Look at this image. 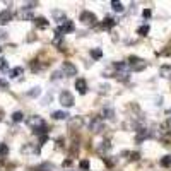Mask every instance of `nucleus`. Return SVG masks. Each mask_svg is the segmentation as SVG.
<instances>
[{"label":"nucleus","instance_id":"obj_1","mask_svg":"<svg viewBox=\"0 0 171 171\" xmlns=\"http://www.w3.org/2000/svg\"><path fill=\"white\" fill-rule=\"evenodd\" d=\"M26 125L33 130V133H34V132H38V130L45 128V127H46V123H45V120H43L41 116L33 115V116H29V118L26 120Z\"/></svg>","mask_w":171,"mask_h":171},{"label":"nucleus","instance_id":"obj_2","mask_svg":"<svg viewBox=\"0 0 171 171\" xmlns=\"http://www.w3.org/2000/svg\"><path fill=\"white\" fill-rule=\"evenodd\" d=\"M79 21L82 23V26H87V28H93L94 24L98 23V17L94 16L91 10H82L81 16H79Z\"/></svg>","mask_w":171,"mask_h":171},{"label":"nucleus","instance_id":"obj_3","mask_svg":"<svg viewBox=\"0 0 171 171\" xmlns=\"http://www.w3.org/2000/svg\"><path fill=\"white\" fill-rule=\"evenodd\" d=\"M127 65H128L130 70H133V72H140V70H144V68H145V62L142 60V58L135 57V55H130L128 57Z\"/></svg>","mask_w":171,"mask_h":171},{"label":"nucleus","instance_id":"obj_4","mask_svg":"<svg viewBox=\"0 0 171 171\" xmlns=\"http://www.w3.org/2000/svg\"><path fill=\"white\" fill-rule=\"evenodd\" d=\"M58 101H60V104L63 108H72L75 104V99L70 94V91H62L60 96H58Z\"/></svg>","mask_w":171,"mask_h":171},{"label":"nucleus","instance_id":"obj_5","mask_svg":"<svg viewBox=\"0 0 171 171\" xmlns=\"http://www.w3.org/2000/svg\"><path fill=\"white\" fill-rule=\"evenodd\" d=\"M84 123H86V120H84V116H79V115H75V116H70L68 118V122H67V125H68V130H81L82 127H84Z\"/></svg>","mask_w":171,"mask_h":171},{"label":"nucleus","instance_id":"obj_6","mask_svg":"<svg viewBox=\"0 0 171 171\" xmlns=\"http://www.w3.org/2000/svg\"><path fill=\"white\" fill-rule=\"evenodd\" d=\"M74 31H75V24L72 23V21L65 19L63 23L55 29V34H62V36H63V33H74Z\"/></svg>","mask_w":171,"mask_h":171},{"label":"nucleus","instance_id":"obj_7","mask_svg":"<svg viewBox=\"0 0 171 171\" xmlns=\"http://www.w3.org/2000/svg\"><path fill=\"white\" fill-rule=\"evenodd\" d=\"M89 130H91L93 133L103 132V130H104V122H103V118H101V116H96V118H93V122L89 123Z\"/></svg>","mask_w":171,"mask_h":171},{"label":"nucleus","instance_id":"obj_8","mask_svg":"<svg viewBox=\"0 0 171 171\" xmlns=\"http://www.w3.org/2000/svg\"><path fill=\"white\" fill-rule=\"evenodd\" d=\"M21 152L23 154H29V156H39V145H36V144H33V142H28V144H24L23 147H21Z\"/></svg>","mask_w":171,"mask_h":171},{"label":"nucleus","instance_id":"obj_9","mask_svg":"<svg viewBox=\"0 0 171 171\" xmlns=\"http://www.w3.org/2000/svg\"><path fill=\"white\" fill-rule=\"evenodd\" d=\"M62 74H65L67 77H74V75H77V67L72 62H63L62 63Z\"/></svg>","mask_w":171,"mask_h":171},{"label":"nucleus","instance_id":"obj_10","mask_svg":"<svg viewBox=\"0 0 171 171\" xmlns=\"http://www.w3.org/2000/svg\"><path fill=\"white\" fill-rule=\"evenodd\" d=\"M12 19H14V14L10 12L9 9L0 10V26H5V24H9Z\"/></svg>","mask_w":171,"mask_h":171},{"label":"nucleus","instance_id":"obj_11","mask_svg":"<svg viewBox=\"0 0 171 171\" xmlns=\"http://www.w3.org/2000/svg\"><path fill=\"white\" fill-rule=\"evenodd\" d=\"M137 132H139V133H137V137H135V142H137V144L144 142L145 139H149V137H151V132H149L147 128H142V127H140Z\"/></svg>","mask_w":171,"mask_h":171},{"label":"nucleus","instance_id":"obj_12","mask_svg":"<svg viewBox=\"0 0 171 171\" xmlns=\"http://www.w3.org/2000/svg\"><path fill=\"white\" fill-rule=\"evenodd\" d=\"M75 89H77L79 94H86L87 93V82L84 79H77L75 81Z\"/></svg>","mask_w":171,"mask_h":171},{"label":"nucleus","instance_id":"obj_13","mask_svg":"<svg viewBox=\"0 0 171 171\" xmlns=\"http://www.w3.org/2000/svg\"><path fill=\"white\" fill-rule=\"evenodd\" d=\"M33 23L36 24V28H39V29H46L50 26V23L48 21H46V17H34V19H33Z\"/></svg>","mask_w":171,"mask_h":171},{"label":"nucleus","instance_id":"obj_14","mask_svg":"<svg viewBox=\"0 0 171 171\" xmlns=\"http://www.w3.org/2000/svg\"><path fill=\"white\" fill-rule=\"evenodd\" d=\"M52 17H53L55 21H58L60 24L63 23L65 19H67V17H65V12H63V10H60V9H53V10H52Z\"/></svg>","mask_w":171,"mask_h":171},{"label":"nucleus","instance_id":"obj_15","mask_svg":"<svg viewBox=\"0 0 171 171\" xmlns=\"http://www.w3.org/2000/svg\"><path fill=\"white\" fill-rule=\"evenodd\" d=\"M101 118L113 120V118H115V110H113L111 106H104V108H103V113H101Z\"/></svg>","mask_w":171,"mask_h":171},{"label":"nucleus","instance_id":"obj_16","mask_svg":"<svg viewBox=\"0 0 171 171\" xmlns=\"http://www.w3.org/2000/svg\"><path fill=\"white\" fill-rule=\"evenodd\" d=\"M31 171H55V166H53L52 163H43V164H39V166H34Z\"/></svg>","mask_w":171,"mask_h":171},{"label":"nucleus","instance_id":"obj_17","mask_svg":"<svg viewBox=\"0 0 171 171\" xmlns=\"http://www.w3.org/2000/svg\"><path fill=\"white\" fill-rule=\"evenodd\" d=\"M115 24H116V19H113V17H104L103 23H101V28L103 29H111V28H115Z\"/></svg>","mask_w":171,"mask_h":171},{"label":"nucleus","instance_id":"obj_18","mask_svg":"<svg viewBox=\"0 0 171 171\" xmlns=\"http://www.w3.org/2000/svg\"><path fill=\"white\" fill-rule=\"evenodd\" d=\"M53 45H55L58 50H62V52H63V50H65L63 36H62V34H55V38H53Z\"/></svg>","mask_w":171,"mask_h":171},{"label":"nucleus","instance_id":"obj_19","mask_svg":"<svg viewBox=\"0 0 171 171\" xmlns=\"http://www.w3.org/2000/svg\"><path fill=\"white\" fill-rule=\"evenodd\" d=\"M29 68H31L33 72H39V70L45 68V65H43L39 60H31V62H29Z\"/></svg>","mask_w":171,"mask_h":171},{"label":"nucleus","instance_id":"obj_20","mask_svg":"<svg viewBox=\"0 0 171 171\" xmlns=\"http://www.w3.org/2000/svg\"><path fill=\"white\" fill-rule=\"evenodd\" d=\"M159 74L164 79H171V65H163V67L159 68Z\"/></svg>","mask_w":171,"mask_h":171},{"label":"nucleus","instance_id":"obj_21","mask_svg":"<svg viewBox=\"0 0 171 171\" xmlns=\"http://www.w3.org/2000/svg\"><path fill=\"white\" fill-rule=\"evenodd\" d=\"M111 145H113V144H111L110 140H103V142L98 145V151H99V152H106V151H110V149H111Z\"/></svg>","mask_w":171,"mask_h":171},{"label":"nucleus","instance_id":"obj_22","mask_svg":"<svg viewBox=\"0 0 171 171\" xmlns=\"http://www.w3.org/2000/svg\"><path fill=\"white\" fill-rule=\"evenodd\" d=\"M19 19L21 21H33V19H34V16H33L29 10H21V12H19Z\"/></svg>","mask_w":171,"mask_h":171},{"label":"nucleus","instance_id":"obj_23","mask_svg":"<svg viewBox=\"0 0 171 171\" xmlns=\"http://www.w3.org/2000/svg\"><path fill=\"white\" fill-rule=\"evenodd\" d=\"M111 9H113L115 12H123L125 7H123V3L118 2V0H111Z\"/></svg>","mask_w":171,"mask_h":171},{"label":"nucleus","instance_id":"obj_24","mask_svg":"<svg viewBox=\"0 0 171 171\" xmlns=\"http://www.w3.org/2000/svg\"><path fill=\"white\" fill-rule=\"evenodd\" d=\"M67 116H70L67 111H53V113H52V118L53 120H65Z\"/></svg>","mask_w":171,"mask_h":171},{"label":"nucleus","instance_id":"obj_25","mask_svg":"<svg viewBox=\"0 0 171 171\" xmlns=\"http://www.w3.org/2000/svg\"><path fill=\"white\" fill-rule=\"evenodd\" d=\"M89 53H91V58H93V60H99V58L103 57V50L101 48H93Z\"/></svg>","mask_w":171,"mask_h":171},{"label":"nucleus","instance_id":"obj_26","mask_svg":"<svg viewBox=\"0 0 171 171\" xmlns=\"http://www.w3.org/2000/svg\"><path fill=\"white\" fill-rule=\"evenodd\" d=\"M23 72H24V68H23V67H16V68H12V70H10V79L21 77V75H23Z\"/></svg>","mask_w":171,"mask_h":171},{"label":"nucleus","instance_id":"obj_27","mask_svg":"<svg viewBox=\"0 0 171 171\" xmlns=\"http://www.w3.org/2000/svg\"><path fill=\"white\" fill-rule=\"evenodd\" d=\"M159 164H161L163 168H169V166H171V156L169 154L168 156H163L161 161H159Z\"/></svg>","mask_w":171,"mask_h":171},{"label":"nucleus","instance_id":"obj_28","mask_svg":"<svg viewBox=\"0 0 171 171\" xmlns=\"http://www.w3.org/2000/svg\"><path fill=\"white\" fill-rule=\"evenodd\" d=\"M39 94H41V87H39V86H36V87H33L31 91H28V96L29 98H38Z\"/></svg>","mask_w":171,"mask_h":171},{"label":"nucleus","instance_id":"obj_29","mask_svg":"<svg viewBox=\"0 0 171 171\" xmlns=\"http://www.w3.org/2000/svg\"><path fill=\"white\" fill-rule=\"evenodd\" d=\"M23 120H24L23 111H14V113H12V122L14 123H19V122H23Z\"/></svg>","mask_w":171,"mask_h":171},{"label":"nucleus","instance_id":"obj_30","mask_svg":"<svg viewBox=\"0 0 171 171\" xmlns=\"http://www.w3.org/2000/svg\"><path fill=\"white\" fill-rule=\"evenodd\" d=\"M7 154H9V145H7L5 142H0V156L5 158Z\"/></svg>","mask_w":171,"mask_h":171},{"label":"nucleus","instance_id":"obj_31","mask_svg":"<svg viewBox=\"0 0 171 171\" xmlns=\"http://www.w3.org/2000/svg\"><path fill=\"white\" fill-rule=\"evenodd\" d=\"M52 98H53V93L50 91V93H48V94H46V96L41 99V106H48V104H50V101H52Z\"/></svg>","mask_w":171,"mask_h":171},{"label":"nucleus","instance_id":"obj_32","mask_svg":"<svg viewBox=\"0 0 171 171\" xmlns=\"http://www.w3.org/2000/svg\"><path fill=\"white\" fill-rule=\"evenodd\" d=\"M147 33H149V26H147V24H144V26H140L139 29H137V34H139V36H147Z\"/></svg>","mask_w":171,"mask_h":171},{"label":"nucleus","instance_id":"obj_33","mask_svg":"<svg viewBox=\"0 0 171 171\" xmlns=\"http://www.w3.org/2000/svg\"><path fill=\"white\" fill-rule=\"evenodd\" d=\"M79 168L82 171H89V159H82V161L79 163Z\"/></svg>","mask_w":171,"mask_h":171},{"label":"nucleus","instance_id":"obj_34","mask_svg":"<svg viewBox=\"0 0 171 171\" xmlns=\"http://www.w3.org/2000/svg\"><path fill=\"white\" fill-rule=\"evenodd\" d=\"M36 5H38V2H26V3H24V7H23V10H29V12H31Z\"/></svg>","mask_w":171,"mask_h":171},{"label":"nucleus","instance_id":"obj_35","mask_svg":"<svg viewBox=\"0 0 171 171\" xmlns=\"http://www.w3.org/2000/svg\"><path fill=\"white\" fill-rule=\"evenodd\" d=\"M7 68H9V63H7V60H5L3 57H0V70L5 72Z\"/></svg>","mask_w":171,"mask_h":171},{"label":"nucleus","instance_id":"obj_36","mask_svg":"<svg viewBox=\"0 0 171 171\" xmlns=\"http://www.w3.org/2000/svg\"><path fill=\"white\" fill-rule=\"evenodd\" d=\"M63 77V74H62V70H55L52 74V81H58V79H62Z\"/></svg>","mask_w":171,"mask_h":171},{"label":"nucleus","instance_id":"obj_37","mask_svg":"<svg viewBox=\"0 0 171 171\" xmlns=\"http://www.w3.org/2000/svg\"><path fill=\"white\" fill-rule=\"evenodd\" d=\"M151 16H152V10L151 9H144L142 10V17H144V19H151Z\"/></svg>","mask_w":171,"mask_h":171},{"label":"nucleus","instance_id":"obj_38","mask_svg":"<svg viewBox=\"0 0 171 171\" xmlns=\"http://www.w3.org/2000/svg\"><path fill=\"white\" fill-rule=\"evenodd\" d=\"M108 89H110V86H108V84H101V86H99V93H101V94H106Z\"/></svg>","mask_w":171,"mask_h":171},{"label":"nucleus","instance_id":"obj_39","mask_svg":"<svg viewBox=\"0 0 171 171\" xmlns=\"http://www.w3.org/2000/svg\"><path fill=\"white\" fill-rule=\"evenodd\" d=\"M46 142H48V135H41L39 137V144L38 145H45Z\"/></svg>","mask_w":171,"mask_h":171},{"label":"nucleus","instance_id":"obj_40","mask_svg":"<svg viewBox=\"0 0 171 171\" xmlns=\"http://www.w3.org/2000/svg\"><path fill=\"white\" fill-rule=\"evenodd\" d=\"M130 159H132V161H137V159H139L140 158V154H139V152H130Z\"/></svg>","mask_w":171,"mask_h":171},{"label":"nucleus","instance_id":"obj_41","mask_svg":"<svg viewBox=\"0 0 171 171\" xmlns=\"http://www.w3.org/2000/svg\"><path fill=\"white\" fill-rule=\"evenodd\" d=\"M0 87H2V89H9V82H7L5 79H0Z\"/></svg>","mask_w":171,"mask_h":171},{"label":"nucleus","instance_id":"obj_42","mask_svg":"<svg viewBox=\"0 0 171 171\" xmlns=\"http://www.w3.org/2000/svg\"><path fill=\"white\" fill-rule=\"evenodd\" d=\"M55 144H57L58 149H62L63 147V137H58V140H55Z\"/></svg>","mask_w":171,"mask_h":171},{"label":"nucleus","instance_id":"obj_43","mask_svg":"<svg viewBox=\"0 0 171 171\" xmlns=\"http://www.w3.org/2000/svg\"><path fill=\"white\" fill-rule=\"evenodd\" d=\"M62 166H63V168H68V166H72V159H70V158H67L63 163H62Z\"/></svg>","mask_w":171,"mask_h":171},{"label":"nucleus","instance_id":"obj_44","mask_svg":"<svg viewBox=\"0 0 171 171\" xmlns=\"http://www.w3.org/2000/svg\"><path fill=\"white\" fill-rule=\"evenodd\" d=\"M0 52H2V46H0Z\"/></svg>","mask_w":171,"mask_h":171}]
</instances>
